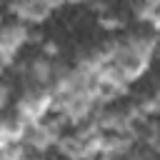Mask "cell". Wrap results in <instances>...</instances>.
Returning <instances> with one entry per match:
<instances>
[{"instance_id":"2","label":"cell","mask_w":160,"mask_h":160,"mask_svg":"<svg viewBox=\"0 0 160 160\" xmlns=\"http://www.w3.org/2000/svg\"><path fill=\"white\" fill-rule=\"evenodd\" d=\"M28 78L32 82H38V85L50 82V78H52V62H50V58H35V60H30Z\"/></svg>"},{"instance_id":"4","label":"cell","mask_w":160,"mask_h":160,"mask_svg":"<svg viewBox=\"0 0 160 160\" xmlns=\"http://www.w3.org/2000/svg\"><path fill=\"white\" fill-rule=\"evenodd\" d=\"M8 92H10V90H8V85H0V108L5 105V100H8Z\"/></svg>"},{"instance_id":"3","label":"cell","mask_w":160,"mask_h":160,"mask_svg":"<svg viewBox=\"0 0 160 160\" xmlns=\"http://www.w3.org/2000/svg\"><path fill=\"white\" fill-rule=\"evenodd\" d=\"M98 22H100V28H105V30H115V28L122 25V20H120L118 15H100Z\"/></svg>"},{"instance_id":"1","label":"cell","mask_w":160,"mask_h":160,"mask_svg":"<svg viewBox=\"0 0 160 160\" xmlns=\"http://www.w3.org/2000/svg\"><path fill=\"white\" fill-rule=\"evenodd\" d=\"M55 98L48 88L38 85L35 90H28L20 100H18V118H22L25 122H38L45 118V112L52 108Z\"/></svg>"}]
</instances>
